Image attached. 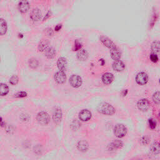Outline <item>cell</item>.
<instances>
[{
    "label": "cell",
    "mask_w": 160,
    "mask_h": 160,
    "mask_svg": "<svg viewBox=\"0 0 160 160\" xmlns=\"http://www.w3.org/2000/svg\"><path fill=\"white\" fill-rule=\"evenodd\" d=\"M100 41H102V43L106 47H107L109 49H113V48L116 47V46H115V43H113V42L111 39H109V38H108L106 37H105V36L101 37L100 38Z\"/></svg>",
    "instance_id": "14"
},
{
    "label": "cell",
    "mask_w": 160,
    "mask_h": 160,
    "mask_svg": "<svg viewBox=\"0 0 160 160\" xmlns=\"http://www.w3.org/2000/svg\"><path fill=\"white\" fill-rule=\"evenodd\" d=\"M81 44L78 40H76L74 42V51H77V50L81 49Z\"/></svg>",
    "instance_id": "32"
},
{
    "label": "cell",
    "mask_w": 160,
    "mask_h": 160,
    "mask_svg": "<svg viewBox=\"0 0 160 160\" xmlns=\"http://www.w3.org/2000/svg\"><path fill=\"white\" fill-rule=\"evenodd\" d=\"M148 81V76L145 72L139 73L136 77V81L140 85H145Z\"/></svg>",
    "instance_id": "4"
},
{
    "label": "cell",
    "mask_w": 160,
    "mask_h": 160,
    "mask_svg": "<svg viewBox=\"0 0 160 160\" xmlns=\"http://www.w3.org/2000/svg\"><path fill=\"white\" fill-rule=\"evenodd\" d=\"M57 66L60 71H64L66 70L67 66H68V61H67V60L65 58L61 57L58 59L57 61Z\"/></svg>",
    "instance_id": "10"
},
{
    "label": "cell",
    "mask_w": 160,
    "mask_h": 160,
    "mask_svg": "<svg viewBox=\"0 0 160 160\" xmlns=\"http://www.w3.org/2000/svg\"><path fill=\"white\" fill-rule=\"evenodd\" d=\"M112 68L113 70H115V71L120 72L124 70L125 64L122 61L120 60L115 61V62L112 64Z\"/></svg>",
    "instance_id": "12"
},
{
    "label": "cell",
    "mask_w": 160,
    "mask_h": 160,
    "mask_svg": "<svg viewBox=\"0 0 160 160\" xmlns=\"http://www.w3.org/2000/svg\"><path fill=\"white\" fill-rule=\"evenodd\" d=\"M0 35L2 36H3L6 34V33L7 31V24L6 22L3 20L1 19V21H0Z\"/></svg>",
    "instance_id": "21"
},
{
    "label": "cell",
    "mask_w": 160,
    "mask_h": 160,
    "mask_svg": "<svg viewBox=\"0 0 160 160\" xmlns=\"http://www.w3.org/2000/svg\"><path fill=\"white\" fill-rule=\"evenodd\" d=\"M18 77L16 75H13L10 80V83L12 85H16L18 83Z\"/></svg>",
    "instance_id": "30"
},
{
    "label": "cell",
    "mask_w": 160,
    "mask_h": 160,
    "mask_svg": "<svg viewBox=\"0 0 160 160\" xmlns=\"http://www.w3.org/2000/svg\"><path fill=\"white\" fill-rule=\"evenodd\" d=\"M45 32H46V34L49 36H52L53 35V31L52 28H47L45 30Z\"/></svg>",
    "instance_id": "34"
},
{
    "label": "cell",
    "mask_w": 160,
    "mask_h": 160,
    "mask_svg": "<svg viewBox=\"0 0 160 160\" xmlns=\"http://www.w3.org/2000/svg\"><path fill=\"white\" fill-rule=\"evenodd\" d=\"M138 108L141 111H146L149 108V103L146 99H142L138 101L137 104Z\"/></svg>",
    "instance_id": "8"
},
{
    "label": "cell",
    "mask_w": 160,
    "mask_h": 160,
    "mask_svg": "<svg viewBox=\"0 0 160 160\" xmlns=\"http://www.w3.org/2000/svg\"><path fill=\"white\" fill-rule=\"evenodd\" d=\"M38 64H39V63H38V60H36V59H35V58H31L29 60V65L31 68L33 69L36 68Z\"/></svg>",
    "instance_id": "27"
},
{
    "label": "cell",
    "mask_w": 160,
    "mask_h": 160,
    "mask_svg": "<svg viewBox=\"0 0 160 160\" xmlns=\"http://www.w3.org/2000/svg\"><path fill=\"white\" fill-rule=\"evenodd\" d=\"M77 57L80 61H85L88 58V53L85 49H80L77 54Z\"/></svg>",
    "instance_id": "16"
},
{
    "label": "cell",
    "mask_w": 160,
    "mask_h": 160,
    "mask_svg": "<svg viewBox=\"0 0 160 160\" xmlns=\"http://www.w3.org/2000/svg\"><path fill=\"white\" fill-rule=\"evenodd\" d=\"M61 27H62V25L61 24H58L57 26L55 27V31H60L61 29Z\"/></svg>",
    "instance_id": "35"
},
{
    "label": "cell",
    "mask_w": 160,
    "mask_h": 160,
    "mask_svg": "<svg viewBox=\"0 0 160 160\" xmlns=\"http://www.w3.org/2000/svg\"><path fill=\"white\" fill-rule=\"evenodd\" d=\"M149 58H150V60L155 63H157L159 61V58H158V55H156V53H151L149 56Z\"/></svg>",
    "instance_id": "29"
},
{
    "label": "cell",
    "mask_w": 160,
    "mask_h": 160,
    "mask_svg": "<svg viewBox=\"0 0 160 160\" xmlns=\"http://www.w3.org/2000/svg\"><path fill=\"white\" fill-rule=\"evenodd\" d=\"M158 19V14L156 11H154L152 14V17H151V20L150 21V24H149V26L151 28L153 27V26L155 24Z\"/></svg>",
    "instance_id": "24"
},
{
    "label": "cell",
    "mask_w": 160,
    "mask_h": 160,
    "mask_svg": "<svg viewBox=\"0 0 160 160\" xmlns=\"http://www.w3.org/2000/svg\"><path fill=\"white\" fill-rule=\"evenodd\" d=\"M114 79L113 74L110 73H106L102 76V81L105 85H109L111 84Z\"/></svg>",
    "instance_id": "17"
},
{
    "label": "cell",
    "mask_w": 160,
    "mask_h": 160,
    "mask_svg": "<svg viewBox=\"0 0 160 160\" xmlns=\"http://www.w3.org/2000/svg\"><path fill=\"white\" fill-rule=\"evenodd\" d=\"M55 80L57 83L62 85L66 82V76L64 71H59L56 72L55 74Z\"/></svg>",
    "instance_id": "6"
},
{
    "label": "cell",
    "mask_w": 160,
    "mask_h": 160,
    "mask_svg": "<svg viewBox=\"0 0 160 160\" xmlns=\"http://www.w3.org/2000/svg\"><path fill=\"white\" fill-rule=\"evenodd\" d=\"M159 83H160V80H159Z\"/></svg>",
    "instance_id": "38"
},
{
    "label": "cell",
    "mask_w": 160,
    "mask_h": 160,
    "mask_svg": "<svg viewBox=\"0 0 160 160\" xmlns=\"http://www.w3.org/2000/svg\"><path fill=\"white\" fill-rule=\"evenodd\" d=\"M27 96V93L26 92L21 91V92L18 93L15 95V97H16V98H23V97H25Z\"/></svg>",
    "instance_id": "33"
},
{
    "label": "cell",
    "mask_w": 160,
    "mask_h": 160,
    "mask_svg": "<svg viewBox=\"0 0 160 160\" xmlns=\"http://www.w3.org/2000/svg\"><path fill=\"white\" fill-rule=\"evenodd\" d=\"M159 116H160V113H159Z\"/></svg>",
    "instance_id": "37"
},
{
    "label": "cell",
    "mask_w": 160,
    "mask_h": 160,
    "mask_svg": "<svg viewBox=\"0 0 160 160\" xmlns=\"http://www.w3.org/2000/svg\"><path fill=\"white\" fill-rule=\"evenodd\" d=\"M41 12L38 8H34L30 14V18L33 21H38L41 18Z\"/></svg>",
    "instance_id": "11"
},
{
    "label": "cell",
    "mask_w": 160,
    "mask_h": 160,
    "mask_svg": "<svg viewBox=\"0 0 160 160\" xmlns=\"http://www.w3.org/2000/svg\"><path fill=\"white\" fill-rule=\"evenodd\" d=\"M70 83L74 88H79L82 85V79L80 76L73 74L70 78Z\"/></svg>",
    "instance_id": "5"
},
{
    "label": "cell",
    "mask_w": 160,
    "mask_h": 160,
    "mask_svg": "<svg viewBox=\"0 0 160 160\" xmlns=\"http://www.w3.org/2000/svg\"><path fill=\"white\" fill-rule=\"evenodd\" d=\"M91 118V113L88 109H83L79 113V118L83 121H88Z\"/></svg>",
    "instance_id": "9"
},
{
    "label": "cell",
    "mask_w": 160,
    "mask_h": 160,
    "mask_svg": "<svg viewBox=\"0 0 160 160\" xmlns=\"http://www.w3.org/2000/svg\"><path fill=\"white\" fill-rule=\"evenodd\" d=\"M149 124L150 128L152 129V130H154V129H155L156 126V122L153 119H149Z\"/></svg>",
    "instance_id": "31"
},
{
    "label": "cell",
    "mask_w": 160,
    "mask_h": 160,
    "mask_svg": "<svg viewBox=\"0 0 160 160\" xmlns=\"http://www.w3.org/2000/svg\"><path fill=\"white\" fill-rule=\"evenodd\" d=\"M151 48L152 52L155 53H160V41H155L151 44Z\"/></svg>",
    "instance_id": "22"
},
{
    "label": "cell",
    "mask_w": 160,
    "mask_h": 160,
    "mask_svg": "<svg viewBox=\"0 0 160 160\" xmlns=\"http://www.w3.org/2000/svg\"><path fill=\"white\" fill-rule=\"evenodd\" d=\"M127 133V129L122 124H118L115 126L114 128V134L118 138L124 137Z\"/></svg>",
    "instance_id": "2"
},
{
    "label": "cell",
    "mask_w": 160,
    "mask_h": 160,
    "mask_svg": "<svg viewBox=\"0 0 160 160\" xmlns=\"http://www.w3.org/2000/svg\"><path fill=\"white\" fill-rule=\"evenodd\" d=\"M98 111L102 114L105 115H113L115 113V109L107 103L100 104L98 108Z\"/></svg>",
    "instance_id": "1"
},
{
    "label": "cell",
    "mask_w": 160,
    "mask_h": 160,
    "mask_svg": "<svg viewBox=\"0 0 160 160\" xmlns=\"http://www.w3.org/2000/svg\"><path fill=\"white\" fill-rule=\"evenodd\" d=\"M110 56L111 58L115 61L120 60L121 58V52L116 47L110 49Z\"/></svg>",
    "instance_id": "15"
},
{
    "label": "cell",
    "mask_w": 160,
    "mask_h": 160,
    "mask_svg": "<svg viewBox=\"0 0 160 160\" xmlns=\"http://www.w3.org/2000/svg\"><path fill=\"white\" fill-rule=\"evenodd\" d=\"M153 102L156 104H160V92L157 91L153 94Z\"/></svg>",
    "instance_id": "28"
},
{
    "label": "cell",
    "mask_w": 160,
    "mask_h": 160,
    "mask_svg": "<svg viewBox=\"0 0 160 160\" xmlns=\"http://www.w3.org/2000/svg\"><path fill=\"white\" fill-rule=\"evenodd\" d=\"M88 143L86 141H80L78 143L77 148L81 152H85L88 149Z\"/></svg>",
    "instance_id": "18"
},
{
    "label": "cell",
    "mask_w": 160,
    "mask_h": 160,
    "mask_svg": "<svg viewBox=\"0 0 160 160\" xmlns=\"http://www.w3.org/2000/svg\"><path fill=\"white\" fill-rule=\"evenodd\" d=\"M50 16H51V12H50V11H48V13L46 14V16H45V17L44 18V19H43V21H45V20H46L49 17H50Z\"/></svg>",
    "instance_id": "36"
},
{
    "label": "cell",
    "mask_w": 160,
    "mask_h": 160,
    "mask_svg": "<svg viewBox=\"0 0 160 160\" xmlns=\"http://www.w3.org/2000/svg\"><path fill=\"white\" fill-rule=\"evenodd\" d=\"M49 43L46 40H42L39 42L38 45V49L41 52H45L49 48Z\"/></svg>",
    "instance_id": "19"
},
{
    "label": "cell",
    "mask_w": 160,
    "mask_h": 160,
    "mask_svg": "<svg viewBox=\"0 0 160 160\" xmlns=\"http://www.w3.org/2000/svg\"><path fill=\"white\" fill-rule=\"evenodd\" d=\"M53 119L54 122L56 124H58L61 122L62 120V112H61L60 108H56L53 113Z\"/></svg>",
    "instance_id": "13"
},
{
    "label": "cell",
    "mask_w": 160,
    "mask_h": 160,
    "mask_svg": "<svg viewBox=\"0 0 160 160\" xmlns=\"http://www.w3.org/2000/svg\"><path fill=\"white\" fill-rule=\"evenodd\" d=\"M123 146V143L120 141H115L110 145V148L112 149L120 148Z\"/></svg>",
    "instance_id": "26"
},
{
    "label": "cell",
    "mask_w": 160,
    "mask_h": 160,
    "mask_svg": "<svg viewBox=\"0 0 160 160\" xmlns=\"http://www.w3.org/2000/svg\"><path fill=\"white\" fill-rule=\"evenodd\" d=\"M45 56L48 59H53L55 58L56 55V52H55V49H53L52 47H49L45 52Z\"/></svg>",
    "instance_id": "20"
},
{
    "label": "cell",
    "mask_w": 160,
    "mask_h": 160,
    "mask_svg": "<svg viewBox=\"0 0 160 160\" xmlns=\"http://www.w3.org/2000/svg\"><path fill=\"white\" fill-rule=\"evenodd\" d=\"M36 120L39 124L42 125H46L49 123L50 118L47 113L45 111H40L37 115Z\"/></svg>",
    "instance_id": "3"
},
{
    "label": "cell",
    "mask_w": 160,
    "mask_h": 160,
    "mask_svg": "<svg viewBox=\"0 0 160 160\" xmlns=\"http://www.w3.org/2000/svg\"><path fill=\"white\" fill-rule=\"evenodd\" d=\"M30 3L27 0H21L18 4V10L22 13H27L30 10Z\"/></svg>",
    "instance_id": "7"
},
{
    "label": "cell",
    "mask_w": 160,
    "mask_h": 160,
    "mask_svg": "<svg viewBox=\"0 0 160 160\" xmlns=\"http://www.w3.org/2000/svg\"><path fill=\"white\" fill-rule=\"evenodd\" d=\"M152 152L155 154H158L160 153V145L158 143H155L152 145L151 148Z\"/></svg>",
    "instance_id": "25"
},
{
    "label": "cell",
    "mask_w": 160,
    "mask_h": 160,
    "mask_svg": "<svg viewBox=\"0 0 160 160\" xmlns=\"http://www.w3.org/2000/svg\"><path fill=\"white\" fill-rule=\"evenodd\" d=\"M0 87H1V88H0V95H1V96H5L9 93V88L6 84L2 83Z\"/></svg>",
    "instance_id": "23"
}]
</instances>
